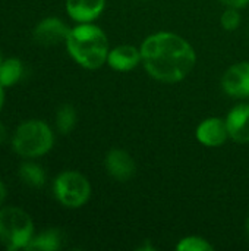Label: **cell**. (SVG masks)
Masks as SVG:
<instances>
[{
    "label": "cell",
    "instance_id": "18",
    "mask_svg": "<svg viewBox=\"0 0 249 251\" xmlns=\"http://www.w3.org/2000/svg\"><path fill=\"white\" fill-rule=\"evenodd\" d=\"M241 22H242V18H241L239 9L226 7L223 13L220 15V25L225 31H229V32L236 31L241 26Z\"/></svg>",
    "mask_w": 249,
    "mask_h": 251
},
{
    "label": "cell",
    "instance_id": "9",
    "mask_svg": "<svg viewBox=\"0 0 249 251\" xmlns=\"http://www.w3.org/2000/svg\"><path fill=\"white\" fill-rule=\"evenodd\" d=\"M195 138L205 147H222L229 140L226 119L217 116L204 119L195 129Z\"/></svg>",
    "mask_w": 249,
    "mask_h": 251
},
{
    "label": "cell",
    "instance_id": "23",
    "mask_svg": "<svg viewBox=\"0 0 249 251\" xmlns=\"http://www.w3.org/2000/svg\"><path fill=\"white\" fill-rule=\"evenodd\" d=\"M245 229H247V235L249 237V216H248V219H247V225H245Z\"/></svg>",
    "mask_w": 249,
    "mask_h": 251
},
{
    "label": "cell",
    "instance_id": "19",
    "mask_svg": "<svg viewBox=\"0 0 249 251\" xmlns=\"http://www.w3.org/2000/svg\"><path fill=\"white\" fill-rule=\"evenodd\" d=\"M220 3H223L226 7H235V9H244L247 4H249V0H219Z\"/></svg>",
    "mask_w": 249,
    "mask_h": 251
},
{
    "label": "cell",
    "instance_id": "20",
    "mask_svg": "<svg viewBox=\"0 0 249 251\" xmlns=\"http://www.w3.org/2000/svg\"><path fill=\"white\" fill-rule=\"evenodd\" d=\"M6 197H7V190H6V185L0 181V207L3 206V203H4V200H6Z\"/></svg>",
    "mask_w": 249,
    "mask_h": 251
},
{
    "label": "cell",
    "instance_id": "6",
    "mask_svg": "<svg viewBox=\"0 0 249 251\" xmlns=\"http://www.w3.org/2000/svg\"><path fill=\"white\" fill-rule=\"evenodd\" d=\"M223 91L233 99H249V62H238L226 69L222 76Z\"/></svg>",
    "mask_w": 249,
    "mask_h": 251
},
{
    "label": "cell",
    "instance_id": "21",
    "mask_svg": "<svg viewBox=\"0 0 249 251\" xmlns=\"http://www.w3.org/2000/svg\"><path fill=\"white\" fill-rule=\"evenodd\" d=\"M6 137H7V129L3 125V122H0V146L6 141Z\"/></svg>",
    "mask_w": 249,
    "mask_h": 251
},
{
    "label": "cell",
    "instance_id": "7",
    "mask_svg": "<svg viewBox=\"0 0 249 251\" xmlns=\"http://www.w3.org/2000/svg\"><path fill=\"white\" fill-rule=\"evenodd\" d=\"M69 31L70 28L60 18L47 16L35 25L32 37L40 46H57L66 41Z\"/></svg>",
    "mask_w": 249,
    "mask_h": 251
},
{
    "label": "cell",
    "instance_id": "25",
    "mask_svg": "<svg viewBox=\"0 0 249 251\" xmlns=\"http://www.w3.org/2000/svg\"><path fill=\"white\" fill-rule=\"evenodd\" d=\"M247 35H248V37H249V28H248V31H247Z\"/></svg>",
    "mask_w": 249,
    "mask_h": 251
},
{
    "label": "cell",
    "instance_id": "17",
    "mask_svg": "<svg viewBox=\"0 0 249 251\" xmlns=\"http://www.w3.org/2000/svg\"><path fill=\"white\" fill-rule=\"evenodd\" d=\"M176 250L179 251H213L214 246L200 237V235H189V237H183L178 244H176Z\"/></svg>",
    "mask_w": 249,
    "mask_h": 251
},
{
    "label": "cell",
    "instance_id": "26",
    "mask_svg": "<svg viewBox=\"0 0 249 251\" xmlns=\"http://www.w3.org/2000/svg\"><path fill=\"white\" fill-rule=\"evenodd\" d=\"M142 1H148V0H142Z\"/></svg>",
    "mask_w": 249,
    "mask_h": 251
},
{
    "label": "cell",
    "instance_id": "8",
    "mask_svg": "<svg viewBox=\"0 0 249 251\" xmlns=\"http://www.w3.org/2000/svg\"><path fill=\"white\" fill-rule=\"evenodd\" d=\"M104 168L107 174L119 182H126L132 179L136 172V165L134 157L126 150L122 149H112L106 154Z\"/></svg>",
    "mask_w": 249,
    "mask_h": 251
},
{
    "label": "cell",
    "instance_id": "15",
    "mask_svg": "<svg viewBox=\"0 0 249 251\" xmlns=\"http://www.w3.org/2000/svg\"><path fill=\"white\" fill-rule=\"evenodd\" d=\"M18 175L25 185L32 188H41L47 181L45 171L35 162H23L19 166Z\"/></svg>",
    "mask_w": 249,
    "mask_h": 251
},
{
    "label": "cell",
    "instance_id": "22",
    "mask_svg": "<svg viewBox=\"0 0 249 251\" xmlns=\"http://www.w3.org/2000/svg\"><path fill=\"white\" fill-rule=\"evenodd\" d=\"M4 100H6V93H4V87L0 84V110L4 106Z\"/></svg>",
    "mask_w": 249,
    "mask_h": 251
},
{
    "label": "cell",
    "instance_id": "2",
    "mask_svg": "<svg viewBox=\"0 0 249 251\" xmlns=\"http://www.w3.org/2000/svg\"><path fill=\"white\" fill-rule=\"evenodd\" d=\"M65 44L69 56L84 69L95 71L107 63L109 38L94 22L78 24L70 28Z\"/></svg>",
    "mask_w": 249,
    "mask_h": 251
},
{
    "label": "cell",
    "instance_id": "11",
    "mask_svg": "<svg viewBox=\"0 0 249 251\" xmlns=\"http://www.w3.org/2000/svg\"><path fill=\"white\" fill-rule=\"evenodd\" d=\"M142 63L141 49L131 44H120L110 49L107 56V65L116 72H129L134 71L138 65Z\"/></svg>",
    "mask_w": 249,
    "mask_h": 251
},
{
    "label": "cell",
    "instance_id": "10",
    "mask_svg": "<svg viewBox=\"0 0 249 251\" xmlns=\"http://www.w3.org/2000/svg\"><path fill=\"white\" fill-rule=\"evenodd\" d=\"M229 138L238 144L249 143V101H242L230 109L226 116Z\"/></svg>",
    "mask_w": 249,
    "mask_h": 251
},
{
    "label": "cell",
    "instance_id": "12",
    "mask_svg": "<svg viewBox=\"0 0 249 251\" xmlns=\"http://www.w3.org/2000/svg\"><path fill=\"white\" fill-rule=\"evenodd\" d=\"M106 9V0H66V13L76 24L97 21Z\"/></svg>",
    "mask_w": 249,
    "mask_h": 251
},
{
    "label": "cell",
    "instance_id": "1",
    "mask_svg": "<svg viewBox=\"0 0 249 251\" xmlns=\"http://www.w3.org/2000/svg\"><path fill=\"white\" fill-rule=\"evenodd\" d=\"M139 49L144 69L158 82H181L192 72L197 63L194 47L176 32L158 31L150 34Z\"/></svg>",
    "mask_w": 249,
    "mask_h": 251
},
{
    "label": "cell",
    "instance_id": "24",
    "mask_svg": "<svg viewBox=\"0 0 249 251\" xmlns=\"http://www.w3.org/2000/svg\"><path fill=\"white\" fill-rule=\"evenodd\" d=\"M3 62V57H1V53H0V63Z\"/></svg>",
    "mask_w": 249,
    "mask_h": 251
},
{
    "label": "cell",
    "instance_id": "4",
    "mask_svg": "<svg viewBox=\"0 0 249 251\" xmlns=\"http://www.w3.org/2000/svg\"><path fill=\"white\" fill-rule=\"evenodd\" d=\"M34 237V222L23 209L0 207V243L9 251L26 250Z\"/></svg>",
    "mask_w": 249,
    "mask_h": 251
},
{
    "label": "cell",
    "instance_id": "16",
    "mask_svg": "<svg viewBox=\"0 0 249 251\" xmlns=\"http://www.w3.org/2000/svg\"><path fill=\"white\" fill-rule=\"evenodd\" d=\"M78 115L72 104H62L56 112V128L62 135L70 134L76 126Z\"/></svg>",
    "mask_w": 249,
    "mask_h": 251
},
{
    "label": "cell",
    "instance_id": "13",
    "mask_svg": "<svg viewBox=\"0 0 249 251\" xmlns=\"http://www.w3.org/2000/svg\"><path fill=\"white\" fill-rule=\"evenodd\" d=\"M63 244V234L59 229H47L38 235H34L31 243L28 244L26 250L37 251H56L62 249Z\"/></svg>",
    "mask_w": 249,
    "mask_h": 251
},
{
    "label": "cell",
    "instance_id": "14",
    "mask_svg": "<svg viewBox=\"0 0 249 251\" xmlns=\"http://www.w3.org/2000/svg\"><path fill=\"white\" fill-rule=\"evenodd\" d=\"M23 72H25V68L21 59L18 57L4 59L0 63V84L4 88H9L22 79Z\"/></svg>",
    "mask_w": 249,
    "mask_h": 251
},
{
    "label": "cell",
    "instance_id": "3",
    "mask_svg": "<svg viewBox=\"0 0 249 251\" xmlns=\"http://www.w3.org/2000/svg\"><path fill=\"white\" fill-rule=\"evenodd\" d=\"M54 146L51 126L41 119H28L18 125L12 135L13 151L23 159H35L47 154Z\"/></svg>",
    "mask_w": 249,
    "mask_h": 251
},
{
    "label": "cell",
    "instance_id": "5",
    "mask_svg": "<svg viewBox=\"0 0 249 251\" xmlns=\"http://www.w3.org/2000/svg\"><path fill=\"white\" fill-rule=\"evenodd\" d=\"M56 200L66 209L84 207L91 197V184L78 171H63L53 182Z\"/></svg>",
    "mask_w": 249,
    "mask_h": 251
}]
</instances>
